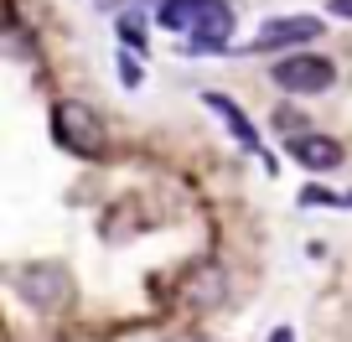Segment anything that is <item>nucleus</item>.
Instances as JSON below:
<instances>
[{
  "label": "nucleus",
  "instance_id": "obj_1",
  "mask_svg": "<svg viewBox=\"0 0 352 342\" xmlns=\"http://www.w3.org/2000/svg\"><path fill=\"white\" fill-rule=\"evenodd\" d=\"M52 135H57V145L63 151H73V156H104V120H99V109H88L83 99H57L52 104Z\"/></svg>",
  "mask_w": 352,
  "mask_h": 342
},
{
  "label": "nucleus",
  "instance_id": "obj_2",
  "mask_svg": "<svg viewBox=\"0 0 352 342\" xmlns=\"http://www.w3.org/2000/svg\"><path fill=\"white\" fill-rule=\"evenodd\" d=\"M270 78L290 94H327L331 83H337V67H331L327 57H316V52H296V57H280V63L270 67Z\"/></svg>",
  "mask_w": 352,
  "mask_h": 342
},
{
  "label": "nucleus",
  "instance_id": "obj_3",
  "mask_svg": "<svg viewBox=\"0 0 352 342\" xmlns=\"http://www.w3.org/2000/svg\"><path fill=\"white\" fill-rule=\"evenodd\" d=\"M316 36H321L316 16H275V21H264L254 52H280V47H290V42H316Z\"/></svg>",
  "mask_w": 352,
  "mask_h": 342
},
{
  "label": "nucleus",
  "instance_id": "obj_4",
  "mask_svg": "<svg viewBox=\"0 0 352 342\" xmlns=\"http://www.w3.org/2000/svg\"><path fill=\"white\" fill-rule=\"evenodd\" d=\"M290 156H296L306 171H331V166H342V145L331 140V135H316V130L290 135Z\"/></svg>",
  "mask_w": 352,
  "mask_h": 342
},
{
  "label": "nucleus",
  "instance_id": "obj_5",
  "mask_svg": "<svg viewBox=\"0 0 352 342\" xmlns=\"http://www.w3.org/2000/svg\"><path fill=\"white\" fill-rule=\"evenodd\" d=\"M192 52H223L228 47V36H233V11H228V0H218L208 16H202L197 26H192Z\"/></svg>",
  "mask_w": 352,
  "mask_h": 342
},
{
  "label": "nucleus",
  "instance_id": "obj_6",
  "mask_svg": "<svg viewBox=\"0 0 352 342\" xmlns=\"http://www.w3.org/2000/svg\"><path fill=\"white\" fill-rule=\"evenodd\" d=\"M212 6H218V0H161V6H155V21H161L166 32H192Z\"/></svg>",
  "mask_w": 352,
  "mask_h": 342
},
{
  "label": "nucleus",
  "instance_id": "obj_7",
  "mask_svg": "<svg viewBox=\"0 0 352 342\" xmlns=\"http://www.w3.org/2000/svg\"><path fill=\"white\" fill-rule=\"evenodd\" d=\"M208 109H218L223 120H228V130H233V140H239V145L259 151V130H254V125L239 114V104H233V99H223V94H208Z\"/></svg>",
  "mask_w": 352,
  "mask_h": 342
},
{
  "label": "nucleus",
  "instance_id": "obj_8",
  "mask_svg": "<svg viewBox=\"0 0 352 342\" xmlns=\"http://www.w3.org/2000/svg\"><path fill=\"white\" fill-rule=\"evenodd\" d=\"M120 36L130 42V52H140V47H145V32H140V21H135V16H120Z\"/></svg>",
  "mask_w": 352,
  "mask_h": 342
},
{
  "label": "nucleus",
  "instance_id": "obj_9",
  "mask_svg": "<svg viewBox=\"0 0 352 342\" xmlns=\"http://www.w3.org/2000/svg\"><path fill=\"white\" fill-rule=\"evenodd\" d=\"M120 78L130 83V89L140 83V63H135V57H124V52H120Z\"/></svg>",
  "mask_w": 352,
  "mask_h": 342
},
{
  "label": "nucleus",
  "instance_id": "obj_10",
  "mask_svg": "<svg viewBox=\"0 0 352 342\" xmlns=\"http://www.w3.org/2000/svg\"><path fill=\"white\" fill-rule=\"evenodd\" d=\"M331 16H342V21H352V0H331Z\"/></svg>",
  "mask_w": 352,
  "mask_h": 342
},
{
  "label": "nucleus",
  "instance_id": "obj_11",
  "mask_svg": "<svg viewBox=\"0 0 352 342\" xmlns=\"http://www.w3.org/2000/svg\"><path fill=\"white\" fill-rule=\"evenodd\" d=\"M270 342H296V332H290V327H280V332H275Z\"/></svg>",
  "mask_w": 352,
  "mask_h": 342
},
{
  "label": "nucleus",
  "instance_id": "obj_12",
  "mask_svg": "<svg viewBox=\"0 0 352 342\" xmlns=\"http://www.w3.org/2000/svg\"><path fill=\"white\" fill-rule=\"evenodd\" d=\"M347 202H352V197H347Z\"/></svg>",
  "mask_w": 352,
  "mask_h": 342
}]
</instances>
